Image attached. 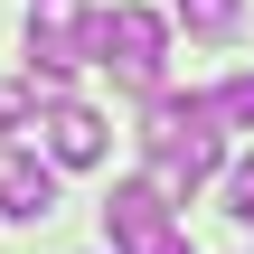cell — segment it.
Segmentation results:
<instances>
[{"label":"cell","instance_id":"6da1fadb","mask_svg":"<svg viewBox=\"0 0 254 254\" xmlns=\"http://www.w3.org/2000/svg\"><path fill=\"white\" fill-rule=\"evenodd\" d=\"M85 57L151 94V85H160V66H170V19H160V9H141V0H123V9H104V19L85 28Z\"/></svg>","mask_w":254,"mask_h":254},{"label":"cell","instance_id":"7a4b0ae2","mask_svg":"<svg viewBox=\"0 0 254 254\" xmlns=\"http://www.w3.org/2000/svg\"><path fill=\"white\" fill-rule=\"evenodd\" d=\"M104 236H113V254H189V236H179L160 179H113V198H104Z\"/></svg>","mask_w":254,"mask_h":254},{"label":"cell","instance_id":"3957f363","mask_svg":"<svg viewBox=\"0 0 254 254\" xmlns=\"http://www.w3.org/2000/svg\"><path fill=\"white\" fill-rule=\"evenodd\" d=\"M47 207H57V160H38L28 141H19V151H0V217L38 226Z\"/></svg>","mask_w":254,"mask_h":254},{"label":"cell","instance_id":"277c9868","mask_svg":"<svg viewBox=\"0 0 254 254\" xmlns=\"http://www.w3.org/2000/svg\"><path fill=\"white\" fill-rule=\"evenodd\" d=\"M226 123H198V132H179L170 151H151V179L170 189V198H189L198 179H217V160H226V141H217Z\"/></svg>","mask_w":254,"mask_h":254},{"label":"cell","instance_id":"5b68a950","mask_svg":"<svg viewBox=\"0 0 254 254\" xmlns=\"http://www.w3.org/2000/svg\"><path fill=\"white\" fill-rule=\"evenodd\" d=\"M85 0H28V57L38 66H75L85 57Z\"/></svg>","mask_w":254,"mask_h":254},{"label":"cell","instance_id":"8992f818","mask_svg":"<svg viewBox=\"0 0 254 254\" xmlns=\"http://www.w3.org/2000/svg\"><path fill=\"white\" fill-rule=\"evenodd\" d=\"M47 160L57 170H94L104 160V113H85V104H47Z\"/></svg>","mask_w":254,"mask_h":254},{"label":"cell","instance_id":"52a82bcc","mask_svg":"<svg viewBox=\"0 0 254 254\" xmlns=\"http://www.w3.org/2000/svg\"><path fill=\"white\" fill-rule=\"evenodd\" d=\"M236 19H245V0H179L189 38H236Z\"/></svg>","mask_w":254,"mask_h":254},{"label":"cell","instance_id":"ba28073f","mask_svg":"<svg viewBox=\"0 0 254 254\" xmlns=\"http://www.w3.org/2000/svg\"><path fill=\"white\" fill-rule=\"evenodd\" d=\"M207 104H217V123H226V132H254V66H245V75H226Z\"/></svg>","mask_w":254,"mask_h":254},{"label":"cell","instance_id":"9c48e42d","mask_svg":"<svg viewBox=\"0 0 254 254\" xmlns=\"http://www.w3.org/2000/svg\"><path fill=\"white\" fill-rule=\"evenodd\" d=\"M226 217H245V226H254V160L226 170Z\"/></svg>","mask_w":254,"mask_h":254}]
</instances>
